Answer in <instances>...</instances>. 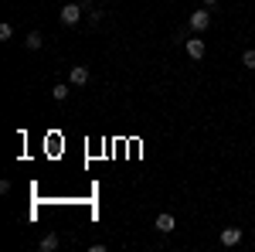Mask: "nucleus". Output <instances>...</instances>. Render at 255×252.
Masks as SVG:
<instances>
[{
    "instance_id": "1",
    "label": "nucleus",
    "mask_w": 255,
    "mask_h": 252,
    "mask_svg": "<svg viewBox=\"0 0 255 252\" xmlns=\"http://www.w3.org/2000/svg\"><path fill=\"white\" fill-rule=\"evenodd\" d=\"M58 17H61V24H68V27H72V24H79V20H82V7H79V3H65Z\"/></svg>"
},
{
    "instance_id": "11",
    "label": "nucleus",
    "mask_w": 255,
    "mask_h": 252,
    "mask_svg": "<svg viewBox=\"0 0 255 252\" xmlns=\"http://www.w3.org/2000/svg\"><path fill=\"white\" fill-rule=\"evenodd\" d=\"M14 38V27L10 24H0V41H10Z\"/></svg>"
},
{
    "instance_id": "2",
    "label": "nucleus",
    "mask_w": 255,
    "mask_h": 252,
    "mask_svg": "<svg viewBox=\"0 0 255 252\" xmlns=\"http://www.w3.org/2000/svg\"><path fill=\"white\" fill-rule=\"evenodd\" d=\"M208 27H211V10H194V14H191V31L201 34V31H208Z\"/></svg>"
},
{
    "instance_id": "3",
    "label": "nucleus",
    "mask_w": 255,
    "mask_h": 252,
    "mask_svg": "<svg viewBox=\"0 0 255 252\" xmlns=\"http://www.w3.org/2000/svg\"><path fill=\"white\" fill-rule=\"evenodd\" d=\"M184 51H187V58L201 61V58H204V51H208V48H204V41H201V38H187V41H184Z\"/></svg>"
},
{
    "instance_id": "9",
    "label": "nucleus",
    "mask_w": 255,
    "mask_h": 252,
    "mask_svg": "<svg viewBox=\"0 0 255 252\" xmlns=\"http://www.w3.org/2000/svg\"><path fill=\"white\" fill-rule=\"evenodd\" d=\"M24 44H27V48H31V51H38L41 44H44V34H41V31H31V34H27V38H24Z\"/></svg>"
},
{
    "instance_id": "6",
    "label": "nucleus",
    "mask_w": 255,
    "mask_h": 252,
    "mask_svg": "<svg viewBox=\"0 0 255 252\" xmlns=\"http://www.w3.org/2000/svg\"><path fill=\"white\" fill-rule=\"evenodd\" d=\"M58 242H61L58 235H55V232H48V235H44V239L38 242V249H41V252H55V249H58Z\"/></svg>"
},
{
    "instance_id": "10",
    "label": "nucleus",
    "mask_w": 255,
    "mask_h": 252,
    "mask_svg": "<svg viewBox=\"0 0 255 252\" xmlns=\"http://www.w3.org/2000/svg\"><path fill=\"white\" fill-rule=\"evenodd\" d=\"M242 65H245L249 72H255V48H249V51L242 55Z\"/></svg>"
},
{
    "instance_id": "7",
    "label": "nucleus",
    "mask_w": 255,
    "mask_h": 252,
    "mask_svg": "<svg viewBox=\"0 0 255 252\" xmlns=\"http://www.w3.org/2000/svg\"><path fill=\"white\" fill-rule=\"evenodd\" d=\"M221 242L225 246H238L242 242V229H221Z\"/></svg>"
},
{
    "instance_id": "4",
    "label": "nucleus",
    "mask_w": 255,
    "mask_h": 252,
    "mask_svg": "<svg viewBox=\"0 0 255 252\" xmlns=\"http://www.w3.org/2000/svg\"><path fill=\"white\" fill-rule=\"evenodd\" d=\"M89 68H85V65H72V72H68V82H72V85H75V89H79V85H89Z\"/></svg>"
},
{
    "instance_id": "8",
    "label": "nucleus",
    "mask_w": 255,
    "mask_h": 252,
    "mask_svg": "<svg viewBox=\"0 0 255 252\" xmlns=\"http://www.w3.org/2000/svg\"><path fill=\"white\" fill-rule=\"evenodd\" d=\"M72 89H75L72 82H58V85L51 89V96H55V99H58V102H61V99H68V96H72Z\"/></svg>"
},
{
    "instance_id": "5",
    "label": "nucleus",
    "mask_w": 255,
    "mask_h": 252,
    "mask_svg": "<svg viewBox=\"0 0 255 252\" xmlns=\"http://www.w3.org/2000/svg\"><path fill=\"white\" fill-rule=\"evenodd\" d=\"M174 225H177V222H174V215H170V212L157 215V232H163V235H167V232H174Z\"/></svg>"
},
{
    "instance_id": "12",
    "label": "nucleus",
    "mask_w": 255,
    "mask_h": 252,
    "mask_svg": "<svg viewBox=\"0 0 255 252\" xmlns=\"http://www.w3.org/2000/svg\"><path fill=\"white\" fill-rule=\"evenodd\" d=\"M204 3H208V7H215V3H218V0H204Z\"/></svg>"
}]
</instances>
